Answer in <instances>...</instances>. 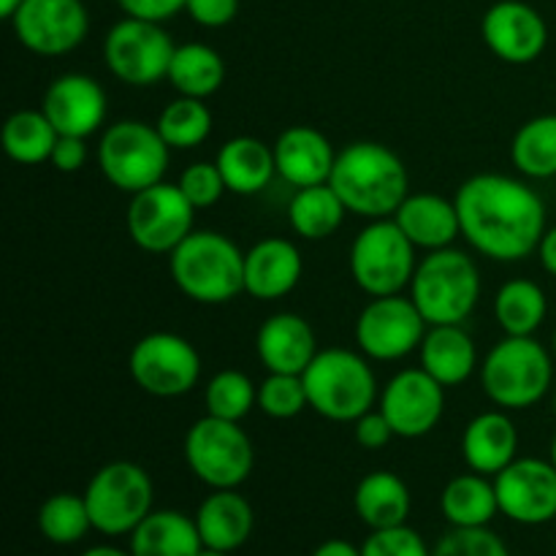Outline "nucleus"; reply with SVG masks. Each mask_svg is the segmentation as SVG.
Returning <instances> with one entry per match:
<instances>
[{"label":"nucleus","instance_id":"obj_4","mask_svg":"<svg viewBox=\"0 0 556 556\" xmlns=\"http://www.w3.org/2000/svg\"><path fill=\"white\" fill-rule=\"evenodd\" d=\"M309 410L334 424H353L378 400V380L364 353L345 348L318 351L302 375Z\"/></svg>","mask_w":556,"mask_h":556},{"label":"nucleus","instance_id":"obj_18","mask_svg":"<svg viewBox=\"0 0 556 556\" xmlns=\"http://www.w3.org/2000/svg\"><path fill=\"white\" fill-rule=\"evenodd\" d=\"M486 47L510 65L535 63L548 43L546 20L521 0H500L483 14Z\"/></svg>","mask_w":556,"mask_h":556},{"label":"nucleus","instance_id":"obj_21","mask_svg":"<svg viewBox=\"0 0 556 556\" xmlns=\"http://www.w3.org/2000/svg\"><path fill=\"white\" fill-rule=\"evenodd\" d=\"M275 150L277 174L293 188H309V185H324L334 172L337 152L326 134L309 125H291L277 136L271 144Z\"/></svg>","mask_w":556,"mask_h":556},{"label":"nucleus","instance_id":"obj_34","mask_svg":"<svg viewBox=\"0 0 556 556\" xmlns=\"http://www.w3.org/2000/svg\"><path fill=\"white\" fill-rule=\"evenodd\" d=\"M548 313L546 293L532 280H508L494 296V318L505 337H532Z\"/></svg>","mask_w":556,"mask_h":556},{"label":"nucleus","instance_id":"obj_46","mask_svg":"<svg viewBox=\"0 0 556 556\" xmlns=\"http://www.w3.org/2000/svg\"><path fill=\"white\" fill-rule=\"evenodd\" d=\"M49 163L63 174H76L79 168H85L87 139H79V136H60Z\"/></svg>","mask_w":556,"mask_h":556},{"label":"nucleus","instance_id":"obj_32","mask_svg":"<svg viewBox=\"0 0 556 556\" xmlns=\"http://www.w3.org/2000/svg\"><path fill=\"white\" fill-rule=\"evenodd\" d=\"M166 79L172 81L179 96L206 101L226 81V63H223L220 52L206 43H179Z\"/></svg>","mask_w":556,"mask_h":556},{"label":"nucleus","instance_id":"obj_12","mask_svg":"<svg viewBox=\"0 0 556 556\" xmlns=\"http://www.w3.org/2000/svg\"><path fill=\"white\" fill-rule=\"evenodd\" d=\"M128 372L144 394L174 400L195 389L201 378V356L185 337L152 331L130 351Z\"/></svg>","mask_w":556,"mask_h":556},{"label":"nucleus","instance_id":"obj_29","mask_svg":"<svg viewBox=\"0 0 556 556\" xmlns=\"http://www.w3.org/2000/svg\"><path fill=\"white\" fill-rule=\"evenodd\" d=\"M201 543L195 519L179 510H152L134 532H130V554L134 556H199Z\"/></svg>","mask_w":556,"mask_h":556},{"label":"nucleus","instance_id":"obj_41","mask_svg":"<svg viewBox=\"0 0 556 556\" xmlns=\"http://www.w3.org/2000/svg\"><path fill=\"white\" fill-rule=\"evenodd\" d=\"M177 185L185 193V199H188L195 210H210V206H215L217 201L228 193L220 168H217V163L210 161L190 163V166L179 174Z\"/></svg>","mask_w":556,"mask_h":556},{"label":"nucleus","instance_id":"obj_6","mask_svg":"<svg viewBox=\"0 0 556 556\" xmlns=\"http://www.w3.org/2000/svg\"><path fill=\"white\" fill-rule=\"evenodd\" d=\"M481 386L497 407L525 410L552 391V356L535 337H505L483 358Z\"/></svg>","mask_w":556,"mask_h":556},{"label":"nucleus","instance_id":"obj_45","mask_svg":"<svg viewBox=\"0 0 556 556\" xmlns=\"http://www.w3.org/2000/svg\"><path fill=\"white\" fill-rule=\"evenodd\" d=\"M125 16H136V20L150 22H166L174 14L185 11L188 0H117Z\"/></svg>","mask_w":556,"mask_h":556},{"label":"nucleus","instance_id":"obj_17","mask_svg":"<svg viewBox=\"0 0 556 556\" xmlns=\"http://www.w3.org/2000/svg\"><path fill=\"white\" fill-rule=\"evenodd\" d=\"M494 489L505 519L527 527L556 521V467L552 459H514L494 476Z\"/></svg>","mask_w":556,"mask_h":556},{"label":"nucleus","instance_id":"obj_44","mask_svg":"<svg viewBox=\"0 0 556 556\" xmlns=\"http://www.w3.org/2000/svg\"><path fill=\"white\" fill-rule=\"evenodd\" d=\"M353 427H356L353 429V432H356V443L367 451L386 448V445L396 438L394 429H391V424H389V418L380 413V407L378 410L364 413L358 421H353Z\"/></svg>","mask_w":556,"mask_h":556},{"label":"nucleus","instance_id":"obj_10","mask_svg":"<svg viewBox=\"0 0 556 556\" xmlns=\"http://www.w3.org/2000/svg\"><path fill=\"white\" fill-rule=\"evenodd\" d=\"M185 462L210 489H239L253 472L255 451L237 421L204 416L185 434Z\"/></svg>","mask_w":556,"mask_h":556},{"label":"nucleus","instance_id":"obj_33","mask_svg":"<svg viewBox=\"0 0 556 556\" xmlns=\"http://www.w3.org/2000/svg\"><path fill=\"white\" fill-rule=\"evenodd\" d=\"M60 134L43 109H20L3 125V150L20 166H38L52 157Z\"/></svg>","mask_w":556,"mask_h":556},{"label":"nucleus","instance_id":"obj_30","mask_svg":"<svg viewBox=\"0 0 556 556\" xmlns=\"http://www.w3.org/2000/svg\"><path fill=\"white\" fill-rule=\"evenodd\" d=\"M440 508L451 527H489V521L500 514L497 489L489 476L470 470L445 483Z\"/></svg>","mask_w":556,"mask_h":556},{"label":"nucleus","instance_id":"obj_39","mask_svg":"<svg viewBox=\"0 0 556 556\" xmlns=\"http://www.w3.org/2000/svg\"><path fill=\"white\" fill-rule=\"evenodd\" d=\"M258 407L275 421L296 418L307 405V389H304L302 375L269 372L264 383L258 386Z\"/></svg>","mask_w":556,"mask_h":556},{"label":"nucleus","instance_id":"obj_28","mask_svg":"<svg viewBox=\"0 0 556 556\" xmlns=\"http://www.w3.org/2000/svg\"><path fill=\"white\" fill-rule=\"evenodd\" d=\"M353 508L358 519L372 530H391V527L407 525L413 497L407 483L389 470L369 472L358 481L353 494Z\"/></svg>","mask_w":556,"mask_h":556},{"label":"nucleus","instance_id":"obj_3","mask_svg":"<svg viewBox=\"0 0 556 556\" xmlns=\"http://www.w3.org/2000/svg\"><path fill=\"white\" fill-rule=\"evenodd\" d=\"M179 291L199 304H226L244 293V253L217 231H193L168 253Z\"/></svg>","mask_w":556,"mask_h":556},{"label":"nucleus","instance_id":"obj_54","mask_svg":"<svg viewBox=\"0 0 556 556\" xmlns=\"http://www.w3.org/2000/svg\"><path fill=\"white\" fill-rule=\"evenodd\" d=\"M554 356H556V331H554Z\"/></svg>","mask_w":556,"mask_h":556},{"label":"nucleus","instance_id":"obj_19","mask_svg":"<svg viewBox=\"0 0 556 556\" xmlns=\"http://www.w3.org/2000/svg\"><path fill=\"white\" fill-rule=\"evenodd\" d=\"M41 109L60 136L87 139L106 123L109 101L103 87L92 76L63 74L47 87Z\"/></svg>","mask_w":556,"mask_h":556},{"label":"nucleus","instance_id":"obj_42","mask_svg":"<svg viewBox=\"0 0 556 556\" xmlns=\"http://www.w3.org/2000/svg\"><path fill=\"white\" fill-rule=\"evenodd\" d=\"M362 556H432V548L413 527L402 525L369 532L362 546Z\"/></svg>","mask_w":556,"mask_h":556},{"label":"nucleus","instance_id":"obj_25","mask_svg":"<svg viewBox=\"0 0 556 556\" xmlns=\"http://www.w3.org/2000/svg\"><path fill=\"white\" fill-rule=\"evenodd\" d=\"M519 451V432L505 413L489 410L472 418L462 434V454L467 467L481 476H497Z\"/></svg>","mask_w":556,"mask_h":556},{"label":"nucleus","instance_id":"obj_20","mask_svg":"<svg viewBox=\"0 0 556 556\" xmlns=\"http://www.w3.org/2000/svg\"><path fill=\"white\" fill-rule=\"evenodd\" d=\"M302 271V253L291 239H261L244 253V293L261 302H277L299 286Z\"/></svg>","mask_w":556,"mask_h":556},{"label":"nucleus","instance_id":"obj_36","mask_svg":"<svg viewBox=\"0 0 556 556\" xmlns=\"http://www.w3.org/2000/svg\"><path fill=\"white\" fill-rule=\"evenodd\" d=\"M155 128L172 150H193L210 139L212 112L201 98L179 96L163 106Z\"/></svg>","mask_w":556,"mask_h":556},{"label":"nucleus","instance_id":"obj_35","mask_svg":"<svg viewBox=\"0 0 556 556\" xmlns=\"http://www.w3.org/2000/svg\"><path fill=\"white\" fill-rule=\"evenodd\" d=\"M510 163L530 179L556 177V114L532 117L510 141Z\"/></svg>","mask_w":556,"mask_h":556},{"label":"nucleus","instance_id":"obj_23","mask_svg":"<svg viewBox=\"0 0 556 556\" xmlns=\"http://www.w3.org/2000/svg\"><path fill=\"white\" fill-rule=\"evenodd\" d=\"M394 220L418 250L429 253L454 248L456 237H462L456 204L438 193H410L394 212Z\"/></svg>","mask_w":556,"mask_h":556},{"label":"nucleus","instance_id":"obj_50","mask_svg":"<svg viewBox=\"0 0 556 556\" xmlns=\"http://www.w3.org/2000/svg\"><path fill=\"white\" fill-rule=\"evenodd\" d=\"M22 3H25V0H0V16L11 22V16H14L16 11H20Z\"/></svg>","mask_w":556,"mask_h":556},{"label":"nucleus","instance_id":"obj_14","mask_svg":"<svg viewBox=\"0 0 556 556\" xmlns=\"http://www.w3.org/2000/svg\"><path fill=\"white\" fill-rule=\"evenodd\" d=\"M427 326L413 299L402 293L378 296L356 320L358 351L372 362H400L421 348Z\"/></svg>","mask_w":556,"mask_h":556},{"label":"nucleus","instance_id":"obj_11","mask_svg":"<svg viewBox=\"0 0 556 556\" xmlns=\"http://www.w3.org/2000/svg\"><path fill=\"white\" fill-rule=\"evenodd\" d=\"M174 47L161 22L125 16L103 38V63L123 85L150 87L168 76Z\"/></svg>","mask_w":556,"mask_h":556},{"label":"nucleus","instance_id":"obj_26","mask_svg":"<svg viewBox=\"0 0 556 556\" xmlns=\"http://www.w3.org/2000/svg\"><path fill=\"white\" fill-rule=\"evenodd\" d=\"M418 356H421V367L445 389L467 383L478 367L476 342L462 329V324L429 326Z\"/></svg>","mask_w":556,"mask_h":556},{"label":"nucleus","instance_id":"obj_53","mask_svg":"<svg viewBox=\"0 0 556 556\" xmlns=\"http://www.w3.org/2000/svg\"><path fill=\"white\" fill-rule=\"evenodd\" d=\"M552 462H554V467H556V434H554V440H552Z\"/></svg>","mask_w":556,"mask_h":556},{"label":"nucleus","instance_id":"obj_15","mask_svg":"<svg viewBox=\"0 0 556 556\" xmlns=\"http://www.w3.org/2000/svg\"><path fill=\"white\" fill-rule=\"evenodd\" d=\"M11 27L27 52L60 58L85 41L90 14L81 0H25L11 16Z\"/></svg>","mask_w":556,"mask_h":556},{"label":"nucleus","instance_id":"obj_13","mask_svg":"<svg viewBox=\"0 0 556 556\" xmlns=\"http://www.w3.org/2000/svg\"><path fill=\"white\" fill-rule=\"evenodd\" d=\"M193 220L195 206L185 199L179 185L168 182H157L130 195L125 215L136 248L152 255H168L182 244L195 231Z\"/></svg>","mask_w":556,"mask_h":556},{"label":"nucleus","instance_id":"obj_22","mask_svg":"<svg viewBox=\"0 0 556 556\" xmlns=\"http://www.w3.org/2000/svg\"><path fill=\"white\" fill-rule=\"evenodd\" d=\"M255 353L269 372L304 375L318 356L313 326L296 313L269 315L255 334Z\"/></svg>","mask_w":556,"mask_h":556},{"label":"nucleus","instance_id":"obj_49","mask_svg":"<svg viewBox=\"0 0 556 556\" xmlns=\"http://www.w3.org/2000/svg\"><path fill=\"white\" fill-rule=\"evenodd\" d=\"M81 556H134V554L123 552V548H114V546H96V548H87Z\"/></svg>","mask_w":556,"mask_h":556},{"label":"nucleus","instance_id":"obj_7","mask_svg":"<svg viewBox=\"0 0 556 556\" xmlns=\"http://www.w3.org/2000/svg\"><path fill=\"white\" fill-rule=\"evenodd\" d=\"M172 147L155 125L141 119H119L103 130L98 141V168L123 193H139L163 182Z\"/></svg>","mask_w":556,"mask_h":556},{"label":"nucleus","instance_id":"obj_9","mask_svg":"<svg viewBox=\"0 0 556 556\" xmlns=\"http://www.w3.org/2000/svg\"><path fill=\"white\" fill-rule=\"evenodd\" d=\"M85 503L92 530L109 538L130 535L152 514L155 486L144 467L134 462H109L87 483Z\"/></svg>","mask_w":556,"mask_h":556},{"label":"nucleus","instance_id":"obj_48","mask_svg":"<svg viewBox=\"0 0 556 556\" xmlns=\"http://www.w3.org/2000/svg\"><path fill=\"white\" fill-rule=\"evenodd\" d=\"M313 556H362V548H356L348 541H340V538H331V541L320 543Z\"/></svg>","mask_w":556,"mask_h":556},{"label":"nucleus","instance_id":"obj_40","mask_svg":"<svg viewBox=\"0 0 556 556\" xmlns=\"http://www.w3.org/2000/svg\"><path fill=\"white\" fill-rule=\"evenodd\" d=\"M432 556H510L508 546L489 527H451Z\"/></svg>","mask_w":556,"mask_h":556},{"label":"nucleus","instance_id":"obj_51","mask_svg":"<svg viewBox=\"0 0 556 556\" xmlns=\"http://www.w3.org/2000/svg\"><path fill=\"white\" fill-rule=\"evenodd\" d=\"M199 556H231V554H228V552H217V548H201V552H199Z\"/></svg>","mask_w":556,"mask_h":556},{"label":"nucleus","instance_id":"obj_16","mask_svg":"<svg viewBox=\"0 0 556 556\" xmlns=\"http://www.w3.org/2000/svg\"><path fill=\"white\" fill-rule=\"evenodd\" d=\"M380 413L389 418L396 438H427L445 413V386L424 367L402 369L380 391Z\"/></svg>","mask_w":556,"mask_h":556},{"label":"nucleus","instance_id":"obj_52","mask_svg":"<svg viewBox=\"0 0 556 556\" xmlns=\"http://www.w3.org/2000/svg\"><path fill=\"white\" fill-rule=\"evenodd\" d=\"M548 396H552V413H554V416H556V380H554L552 391H548Z\"/></svg>","mask_w":556,"mask_h":556},{"label":"nucleus","instance_id":"obj_31","mask_svg":"<svg viewBox=\"0 0 556 556\" xmlns=\"http://www.w3.org/2000/svg\"><path fill=\"white\" fill-rule=\"evenodd\" d=\"M345 212V201L329 182L309 185V188H299L293 193L291 204H288V223H291L293 233H299L302 239L320 242L340 231Z\"/></svg>","mask_w":556,"mask_h":556},{"label":"nucleus","instance_id":"obj_24","mask_svg":"<svg viewBox=\"0 0 556 556\" xmlns=\"http://www.w3.org/2000/svg\"><path fill=\"white\" fill-rule=\"evenodd\" d=\"M253 508L237 489H212L210 497L195 510L201 543L206 548L233 554L248 543L253 532Z\"/></svg>","mask_w":556,"mask_h":556},{"label":"nucleus","instance_id":"obj_47","mask_svg":"<svg viewBox=\"0 0 556 556\" xmlns=\"http://www.w3.org/2000/svg\"><path fill=\"white\" fill-rule=\"evenodd\" d=\"M538 255H541L543 269H546L548 275L556 277V226L548 228V231L543 233V242H541V248H538Z\"/></svg>","mask_w":556,"mask_h":556},{"label":"nucleus","instance_id":"obj_5","mask_svg":"<svg viewBox=\"0 0 556 556\" xmlns=\"http://www.w3.org/2000/svg\"><path fill=\"white\" fill-rule=\"evenodd\" d=\"M410 299L429 326L465 324L481 299V271L456 248L432 250L418 261Z\"/></svg>","mask_w":556,"mask_h":556},{"label":"nucleus","instance_id":"obj_38","mask_svg":"<svg viewBox=\"0 0 556 556\" xmlns=\"http://www.w3.org/2000/svg\"><path fill=\"white\" fill-rule=\"evenodd\" d=\"M258 405V386L239 369H223L206 383L204 407L206 416L223 421H242Z\"/></svg>","mask_w":556,"mask_h":556},{"label":"nucleus","instance_id":"obj_37","mask_svg":"<svg viewBox=\"0 0 556 556\" xmlns=\"http://www.w3.org/2000/svg\"><path fill=\"white\" fill-rule=\"evenodd\" d=\"M38 530L49 543H58V546L79 543L92 530L85 494L60 492L43 500V505L38 508Z\"/></svg>","mask_w":556,"mask_h":556},{"label":"nucleus","instance_id":"obj_1","mask_svg":"<svg viewBox=\"0 0 556 556\" xmlns=\"http://www.w3.org/2000/svg\"><path fill=\"white\" fill-rule=\"evenodd\" d=\"M454 204L470 248L503 264L538 253L548 231L541 195L508 174H476L456 190Z\"/></svg>","mask_w":556,"mask_h":556},{"label":"nucleus","instance_id":"obj_2","mask_svg":"<svg viewBox=\"0 0 556 556\" xmlns=\"http://www.w3.org/2000/svg\"><path fill=\"white\" fill-rule=\"evenodd\" d=\"M329 185L345 201L348 212L367 220L394 217L410 195L405 163L391 147L378 141H353L337 152Z\"/></svg>","mask_w":556,"mask_h":556},{"label":"nucleus","instance_id":"obj_27","mask_svg":"<svg viewBox=\"0 0 556 556\" xmlns=\"http://www.w3.org/2000/svg\"><path fill=\"white\" fill-rule=\"evenodd\" d=\"M217 168L226 179L228 193L255 195L277 174L275 150L255 136H233L217 152Z\"/></svg>","mask_w":556,"mask_h":556},{"label":"nucleus","instance_id":"obj_43","mask_svg":"<svg viewBox=\"0 0 556 556\" xmlns=\"http://www.w3.org/2000/svg\"><path fill=\"white\" fill-rule=\"evenodd\" d=\"M185 11L201 27H226L239 14V0H188Z\"/></svg>","mask_w":556,"mask_h":556},{"label":"nucleus","instance_id":"obj_8","mask_svg":"<svg viewBox=\"0 0 556 556\" xmlns=\"http://www.w3.org/2000/svg\"><path fill=\"white\" fill-rule=\"evenodd\" d=\"M416 250L394 217L369 220L351 244L353 280L372 299L402 293L416 275Z\"/></svg>","mask_w":556,"mask_h":556}]
</instances>
